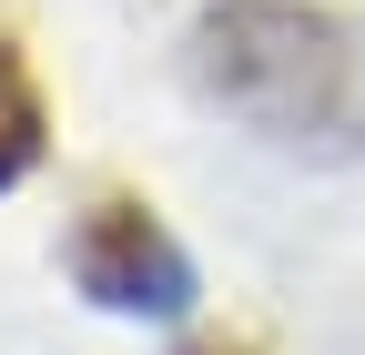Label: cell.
I'll use <instances>...</instances> for the list:
<instances>
[{
    "instance_id": "1",
    "label": "cell",
    "mask_w": 365,
    "mask_h": 355,
    "mask_svg": "<svg viewBox=\"0 0 365 355\" xmlns=\"http://www.w3.org/2000/svg\"><path fill=\"white\" fill-rule=\"evenodd\" d=\"M193 81L264 132L274 153H355L365 143V51L304 0H223L193 31Z\"/></svg>"
},
{
    "instance_id": "2",
    "label": "cell",
    "mask_w": 365,
    "mask_h": 355,
    "mask_svg": "<svg viewBox=\"0 0 365 355\" xmlns=\"http://www.w3.org/2000/svg\"><path fill=\"white\" fill-rule=\"evenodd\" d=\"M71 274L112 315H182L193 304V264H182V244L143 203H91L81 234H71Z\"/></svg>"
},
{
    "instance_id": "3",
    "label": "cell",
    "mask_w": 365,
    "mask_h": 355,
    "mask_svg": "<svg viewBox=\"0 0 365 355\" xmlns=\"http://www.w3.org/2000/svg\"><path fill=\"white\" fill-rule=\"evenodd\" d=\"M31 163H41V92H31L21 51H0V193H11Z\"/></svg>"
}]
</instances>
